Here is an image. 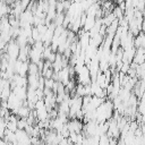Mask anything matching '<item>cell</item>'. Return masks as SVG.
Masks as SVG:
<instances>
[{
	"instance_id": "cell-1",
	"label": "cell",
	"mask_w": 145,
	"mask_h": 145,
	"mask_svg": "<svg viewBox=\"0 0 145 145\" xmlns=\"http://www.w3.org/2000/svg\"><path fill=\"white\" fill-rule=\"evenodd\" d=\"M95 20H96V18H95L94 16H87V15H86V22H85V24H84V26H83V29H84L85 32H89V31L92 29V27L94 26Z\"/></svg>"
},
{
	"instance_id": "cell-2",
	"label": "cell",
	"mask_w": 145,
	"mask_h": 145,
	"mask_svg": "<svg viewBox=\"0 0 145 145\" xmlns=\"http://www.w3.org/2000/svg\"><path fill=\"white\" fill-rule=\"evenodd\" d=\"M40 74V70H39V67L36 63H33V62H29L28 65V75H39Z\"/></svg>"
},
{
	"instance_id": "cell-3",
	"label": "cell",
	"mask_w": 145,
	"mask_h": 145,
	"mask_svg": "<svg viewBox=\"0 0 145 145\" xmlns=\"http://www.w3.org/2000/svg\"><path fill=\"white\" fill-rule=\"evenodd\" d=\"M142 32L145 33V19H143V22H142Z\"/></svg>"
},
{
	"instance_id": "cell-4",
	"label": "cell",
	"mask_w": 145,
	"mask_h": 145,
	"mask_svg": "<svg viewBox=\"0 0 145 145\" xmlns=\"http://www.w3.org/2000/svg\"><path fill=\"white\" fill-rule=\"evenodd\" d=\"M114 1H116V3H117L118 6H119L120 3H122V2H125V0H114Z\"/></svg>"
},
{
	"instance_id": "cell-5",
	"label": "cell",
	"mask_w": 145,
	"mask_h": 145,
	"mask_svg": "<svg viewBox=\"0 0 145 145\" xmlns=\"http://www.w3.org/2000/svg\"><path fill=\"white\" fill-rule=\"evenodd\" d=\"M91 1H92L93 3H95V2H97V0H91Z\"/></svg>"
},
{
	"instance_id": "cell-6",
	"label": "cell",
	"mask_w": 145,
	"mask_h": 145,
	"mask_svg": "<svg viewBox=\"0 0 145 145\" xmlns=\"http://www.w3.org/2000/svg\"><path fill=\"white\" fill-rule=\"evenodd\" d=\"M0 79H1V72H0Z\"/></svg>"
},
{
	"instance_id": "cell-7",
	"label": "cell",
	"mask_w": 145,
	"mask_h": 145,
	"mask_svg": "<svg viewBox=\"0 0 145 145\" xmlns=\"http://www.w3.org/2000/svg\"><path fill=\"white\" fill-rule=\"evenodd\" d=\"M144 67H145V62H144Z\"/></svg>"
}]
</instances>
